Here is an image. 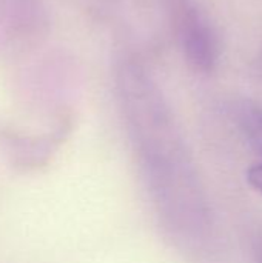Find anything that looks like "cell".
<instances>
[{
  "instance_id": "obj_1",
  "label": "cell",
  "mask_w": 262,
  "mask_h": 263,
  "mask_svg": "<svg viewBox=\"0 0 262 263\" xmlns=\"http://www.w3.org/2000/svg\"><path fill=\"white\" fill-rule=\"evenodd\" d=\"M179 31L188 60L199 69H210L216 59V45L210 26L191 8H184L179 17Z\"/></svg>"
},
{
  "instance_id": "obj_2",
  "label": "cell",
  "mask_w": 262,
  "mask_h": 263,
  "mask_svg": "<svg viewBox=\"0 0 262 263\" xmlns=\"http://www.w3.org/2000/svg\"><path fill=\"white\" fill-rule=\"evenodd\" d=\"M244 126L255 148L262 153V111H249L244 117Z\"/></svg>"
},
{
  "instance_id": "obj_3",
  "label": "cell",
  "mask_w": 262,
  "mask_h": 263,
  "mask_svg": "<svg viewBox=\"0 0 262 263\" xmlns=\"http://www.w3.org/2000/svg\"><path fill=\"white\" fill-rule=\"evenodd\" d=\"M247 180L249 183L258 190L259 193H262V165H256V166H252L247 173Z\"/></svg>"
}]
</instances>
